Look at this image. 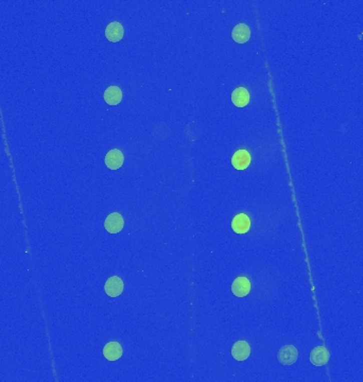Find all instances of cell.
<instances>
[{
	"mask_svg": "<svg viewBox=\"0 0 363 382\" xmlns=\"http://www.w3.org/2000/svg\"><path fill=\"white\" fill-rule=\"evenodd\" d=\"M232 101L237 108H244L250 102V93L244 87H238L232 94Z\"/></svg>",
	"mask_w": 363,
	"mask_h": 382,
	"instance_id": "7c38bea8",
	"label": "cell"
},
{
	"mask_svg": "<svg viewBox=\"0 0 363 382\" xmlns=\"http://www.w3.org/2000/svg\"><path fill=\"white\" fill-rule=\"evenodd\" d=\"M105 293L111 297L119 296L123 291V281L118 276H112L104 285Z\"/></svg>",
	"mask_w": 363,
	"mask_h": 382,
	"instance_id": "277c9868",
	"label": "cell"
},
{
	"mask_svg": "<svg viewBox=\"0 0 363 382\" xmlns=\"http://www.w3.org/2000/svg\"><path fill=\"white\" fill-rule=\"evenodd\" d=\"M251 347L245 341H238L233 345L232 354L237 361H244L250 357Z\"/></svg>",
	"mask_w": 363,
	"mask_h": 382,
	"instance_id": "30bf717a",
	"label": "cell"
},
{
	"mask_svg": "<svg viewBox=\"0 0 363 382\" xmlns=\"http://www.w3.org/2000/svg\"><path fill=\"white\" fill-rule=\"evenodd\" d=\"M251 220L245 214H239L232 221V228L236 234H245L250 230Z\"/></svg>",
	"mask_w": 363,
	"mask_h": 382,
	"instance_id": "ba28073f",
	"label": "cell"
},
{
	"mask_svg": "<svg viewBox=\"0 0 363 382\" xmlns=\"http://www.w3.org/2000/svg\"><path fill=\"white\" fill-rule=\"evenodd\" d=\"M329 360V352L324 346H317L310 353V361L315 366H323Z\"/></svg>",
	"mask_w": 363,
	"mask_h": 382,
	"instance_id": "9c48e42d",
	"label": "cell"
},
{
	"mask_svg": "<svg viewBox=\"0 0 363 382\" xmlns=\"http://www.w3.org/2000/svg\"><path fill=\"white\" fill-rule=\"evenodd\" d=\"M125 226V220L118 212H113L105 219L104 227L110 234H117Z\"/></svg>",
	"mask_w": 363,
	"mask_h": 382,
	"instance_id": "6da1fadb",
	"label": "cell"
},
{
	"mask_svg": "<svg viewBox=\"0 0 363 382\" xmlns=\"http://www.w3.org/2000/svg\"><path fill=\"white\" fill-rule=\"evenodd\" d=\"M104 100L110 105H117L122 100V92L118 86H111L104 92Z\"/></svg>",
	"mask_w": 363,
	"mask_h": 382,
	"instance_id": "5bb4252c",
	"label": "cell"
},
{
	"mask_svg": "<svg viewBox=\"0 0 363 382\" xmlns=\"http://www.w3.org/2000/svg\"><path fill=\"white\" fill-rule=\"evenodd\" d=\"M123 35H125V29L121 24L117 22H113L108 25L105 29V37L110 42L117 43L122 40Z\"/></svg>",
	"mask_w": 363,
	"mask_h": 382,
	"instance_id": "8992f818",
	"label": "cell"
},
{
	"mask_svg": "<svg viewBox=\"0 0 363 382\" xmlns=\"http://www.w3.org/2000/svg\"><path fill=\"white\" fill-rule=\"evenodd\" d=\"M251 164V155L246 150H238L232 157V165L237 170H244Z\"/></svg>",
	"mask_w": 363,
	"mask_h": 382,
	"instance_id": "52a82bcc",
	"label": "cell"
},
{
	"mask_svg": "<svg viewBox=\"0 0 363 382\" xmlns=\"http://www.w3.org/2000/svg\"><path fill=\"white\" fill-rule=\"evenodd\" d=\"M232 38L238 44H244L251 38V30L245 24H239L233 29Z\"/></svg>",
	"mask_w": 363,
	"mask_h": 382,
	"instance_id": "8fae6325",
	"label": "cell"
},
{
	"mask_svg": "<svg viewBox=\"0 0 363 382\" xmlns=\"http://www.w3.org/2000/svg\"><path fill=\"white\" fill-rule=\"evenodd\" d=\"M251 291V282L246 277L240 276L233 281L232 292L237 297H244Z\"/></svg>",
	"mask_w": 363,
	"mask_h": 382,
	"instance_id": "5b68a950",
	"label": "cell"
},
{
	"mask_svg": "<svg viewBox=\"0 0 363 382\" xmlns=\"http://www.w3.org/2000/svg\"><path fill=\"white\" fill-rule=\"evenodd\" d=\"M105 165L108 166L111 170H117L125 162V156H123L122 152L117 149H113L110 152L105 155Z\"/></svg>",
	"mask_w": 363,
	"mask_h": 382,
	"instance_id": "3957f363",
	"label": "cell"
},
{
	"mask_svg": "<svg viewBox=\"0 0 363 382\" xmlns=\"http://www.w3.org/2000/svg\"><path fill=\"white\" fill-rule=\"evenodd\" d=\"M298 352L293 345H286L278 351V361L284 365H291L297 360Z\"/></svg>",
	"mask_w": 363,
	"mask_h": 382,
	"instance_id": "7a4b0ae2",
	"label": "cell"
},
{
	"mask_svg": "<svg viewBox=\"0 0 363 382\" xmlns=\"http://www.w3.org/2000/svg\"><path fill=\"white\" fill-rule=\"evenodd\" d=\"M122 347L117 342H110L104 346L103 354L109 361H116L122 356Z\"/></svg>",
	"mask_w": 363,
	"mask_h": 382,
	"instance_id": "4fadbf2b",
	"label": "cell"
}]
</instances>
